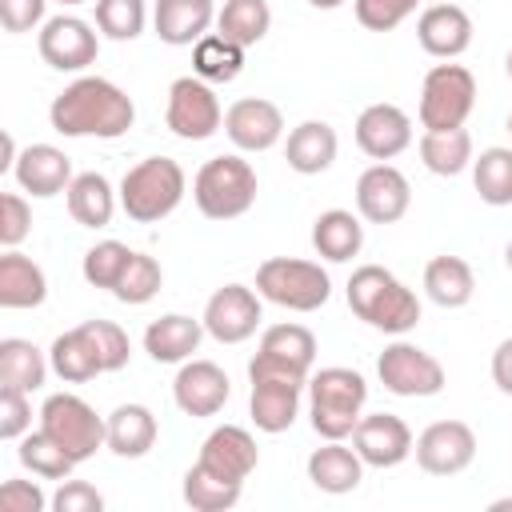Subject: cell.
I'll use <instances>...</instances> for the list:
<instances>
[{
	"instance_id": "cell-1",
	"label": "cell",
	"mask_w": 512,
	"mask_h": 512,
	"mask_svg": "<svg viewBox=\"0 0 512 512\" xmlns=\"http://www.w3.org/2000/svg\"><path fill=\"white\" fill-rule=\"evenodd\" d=\"M48 120L60 136H96L116 140L132 128L136 104L124 88H116L104 76H80L72 80L48 108Z\"/></svg>"
},
{
	"instance_id": "cell-2",
	"label": "cell",
	"mask_w": 512,
	"mask_h": 512,
	"mask_svg": "<svg viewBox=\"0 0 512 512\" xmlns=\"http://www.w3.org/2000/svg\"><path fill=\"white\" fill-rule=\"evenodd\" d=\"M348 308L376 332L388 336H404L420 324V300L416 292L396 280L388 268L380 264H360L348 276Z\"/></svg>"
},
{
	"instance_id": "cell-3",
	"label": "cell",
	"mask_w": 512,
	"mask_h": 512,
	"mask_svg": "<svg viewBox=\"0 0 512 512\" xmlns=\"http://www.w3.org/2000/svg\"><path fill=\"white\" fill-rule=\"evenodd\" d=\"M364 400H368V380L356 368H340V364L320 368L308 380L312 432L324 440H348L364 416Z\"/></svg>"
},
{
	"instance_id": "cell-4",
	"label": "cell",
	"mask_w": 512,
	"mask_h": 512,
	"mask_svg": "<svg viewBox=\"0 0 512 512\" xmlns=\"http://www.w3.org/2000/svg\"><path fill=\"white\" fill-rule=\"evenodd\" d=\"M248 380H252V396H248L252 424L268 436L288 432L300 412V392L308 388V372L256 352L248 364Z\"/></svg>"
},
{
	"instance_id": "cell-5",
	"label": "cell",
	"mask_w": 512,
	"mask_h": 512,
	"mask_svg": "<svg viewBox=\"0 0 512 512\" xmlns=\"http://www.w3.org/2000/svg\"><path fill=\"white\" fill-rule=\"evenodd\" d=\"M184 188H188V176L172 156H148V160H140L124 172L120 208L136 224H156V220H164L180 208Z\"/></svg>"
},
{
	"instance_id": "cell-6",
	"label": "cell",
	"mask_w": 512,
	"mask_h": 512,
	"mask_svg": "<svg viewBox=\"0 0 512 512\" xmlns=\"http://www.w3.org/2000/svg\"><path fill=\"white\" fill-rule=\"evenodd\" d=\"M192 200L208 220H236L256 204V172L244 156H212L192 180Z\"/></svg>"
},
{
	"instance_id": "cell-7",
	"label": "cell",
	"mask_w": 512,
	"mask_h": 512,
	"mask_svg": "<svg viewBox=\"0 0 512 512\" xmlns=\"http://www.w3.org/2000/svg\"><path fill=\"white\" fill-rule=\"evenodd\" d=\"M256 292L288 312H316L332 296V280L316 260L296 256H268L256 268Z\"/></svg>"
},
{
	"instance_id": "cell-8",
	"label": "cell",
	"mask_w": 512,
	"mask_h": 512,
	"mask_svg": "<svg viewBox=\"0 0 512 512\" xmlns=\"http://www.w3.org/2000/svg\"><path fill=\"white\" fill-rule=\"evenodd\" d=\"M40 428L76 460H92L96 448H108V420L96 416V408L88 400H80L76 392H56L44 400L40 408Z\"/></svg>"
},
{
	"instance_id": "cell-9",
	"label": "cell",
	"mask_w": 512,
	"mask_h": 512,
	"mask_svg": "<svg viewBox=\"0 0 512 512\" xmlns=\"http://www.w3.org/2000/svg\"><path fill=\"white\" fill-rule=\"evenodd\" d=\"M476 108V76L464 64H432L420 88V124L424 132L436 128H464Z\"/></svg>"
},
{
	"instance_id": "cell-10",
	"label": "cell",
	"mask_w": 512,
	"mask_h": 512,
	"mask_svg": "<svg viewBox=\"0 0 512 512\" xmlns=\"http://www.w3.org/2000/svg\"><path fill=\"white\" fill-rule=\"evenodd\" d=\"M376 376H380V384H384L392 396H408V400L436 396V392H444V384H448L444 364H440L432 352H424V348H416V344H408V340H396V344H388V348L380 352Z\"/></svg>"
},
{
	"instance_id": "cell-11",
	"label": "cell",
	"mask_w": 512,
	"mask_h": 512,
	"mask_svg": "<svg viewBox=\"0 0 512 512\" xmlns=\"http://www.w3.org/2000/svg\"><path fill=\"white\" fill-rule=\"evenodd\" d=\"M164 120H168V128H172L180 140H208V136L224 124V112H220V100H216V92H212L208 80H200V76H180V80H172V88H168Z\"/></svg>"
},
{
	"instance_id": "cell-12",
	"label": "cell",
	"mask_w": 512,
	"mask_h": 512,
	"mask_svg": "<svg viewBox=\"0 0 512 512\" xmlns=\"http://www.w3.org/2000/svg\"><path fill=\"white\" fill-rule=\"evenodd\" d=\"M260 320V292H252L248 284H224L204 304V332L220 344H244L260 328Z\"/></svg>"
},
{
	"instance_id": "cell-13",
	"label": "cell",
	"mask_w": 512,
	"mask_h": 512,
	"mask_svg": "<svg viewBox=\"0 0 512 512\" xmlns=\"http://www.w3.org/2000/svg\"><path fill=\"white\" fill-rule=\"evenodd\" d=\"M408 204H412V184L396 164L376 160L372 168L360 172V180H356V212L368 224H396V220H404Z\"/></svg>"
},
{
	"instance_id": "cell-14",
	"label": "cell",
	"mask_w": 512,
	"mask_h": 512,
	"mask_svg": "<svg viewBox=\"0 0 512 512\" xmlns=\"http://www.w3.org/2000/svg\"><path fill=\"white\" fill-rule=\"evenodd\" d=\"M412 452L428 476H456L476 460V432L464 420H436L416 436Z\"/></svg>"
},
{
	"instance_id": "cell-15",
	"label": "cell",
	"mask_w": 512,
	"mask_h": 512,
	"mask_svg": "<svg viewBox=\"0 0 512 512\" xmlns=\"http://www.w3.org/2000/svg\"><path fill=\"white\" fill-rule=\"evenodd\" d=\"M40 60L56 72H84L88 64H96L100 40L92 32V24H84L80 16H52L40 28Z\"/></svg>"
},
{
	"instance_id": "cell-16",
	"label": "cell",
	"mask_w": 512,
	"mask_h": 512,
	"mask_svg": "<svg viewBox=\"0 0 512 512\" xmlns=\"http://www.w3.org/2000/svg\"><path fill=\"white\" fill-rule=\"evenodd\" d=\"M412 444H416L412 440V428L400 416H392V412H368L352 428V448L372 468H396V464H404L412 456Z\"/></svg>"
},
{
	"instance_id": "cell-17",
	"label": "cell",
	"mask_w": 512,
	"mask_h": 512,
	"mask_svg": "<svg viewBox=\"0 0 512 512\" xmlns=\"http://www.w3.org/2000/svg\"><path fill=\"white\" fill-rule=\"evenodd\" d=\"M232 396L228 372L212 360H184V368L172 380V400L184 416H216Z\"/></svg>"
},
{
	"instance_id": "cell-18",
	"label": "cell",
	"mask_w": 512,
	"mask_h": 512,
	"mask_svg": "<svg viewBox=\"0 0 512 512\" xmlns=\"http://www.w3.org/2000/svg\"><path fill=\"white\" fill-rule=\"evenodd\" d=\"M196 464L208 468V472L220 476V480L244 484V480L252 476V468L260 464V452H256V440H252L248 428H240V424H220V428H212V432L204 436Z\"/></svg>"
},
{
	"instance_id": "cell-19",
	"label": "cell",
	"mask_w": 512,
	"mask_h": 512,
	"mask_svg": "<svg viewBox=\"0 0 512 512\" xmlns=\"http://www.w3.org/2000/svg\"><path fill=\"white\" fill-rule=\"evenodd\" d=\"M224 132L240 152H268L284 136V116L264 96H244L224 112Z\"/></svg>"
},
{
	"instance_id": "cell-20",
	"label": "cell",
	"mask_w": 512,
	"mask_h": 512,
	"mask_svg": "<svg viewBox=\"0 0 512 512\" xmlns=\"http://www.w3.org/2000/svg\"><path fill=\"white\" fill-rule=\"evenodd\" d=\"M416 40L428 56L436 60H456L460 52H468L472 44V16L452 4V0H440V4H428L416 20Z\"/></svg>"
},
{
	"instance_id": "cell-21",
	"label": "cell",
	"mask_w": 512,
	"mask_h": 512,
	"mask_svg": "<svg viewBox=\"0 0 512 512\" xmlns=\"http://www.w3.org/2000/svg\"><path fill=\"white\" fill-rule=\"evenodd\" d=\"M412 144V120L396 104H368L356 116V148L372 160H392Z\"/></svg>"
},
{
	"instance_id": "cell-22",
	"label": "cell",
	"mask_w": 512,
	"mask_h": 512,
	"mask_svg": "<svg viewBox=\"0 0 512 512\" xmlns=\"http://www.w3.org/2000/svg\"><path fill=\"white\" fill-rule=\"evenodd\" d=\"M12 176L24 192H32L36 200H48V196H60L68 192V184L76 180L72 176V160L56 148V144H28L16 164H12Z\"/></svg>"
},
{
	"instance_id": "cell-23",
	"label": "cell",
	"mask_w": 512,
	"mask_h": 512,
	"mask_svg": "<svg viewBox=\"0 0 512 512\" xmlns=\"http://www.w3.org/2000/svg\"><path fill=\"white\" fill-rule=\"evenodd\" d=\"M336 148H340V140H336V128H332L328 120H304V124H296V128L288 132L284 160H288V168L300 172V176H320V172L332 168Z\"/></svg>"
},
{
	"instance_id": "cell-24",
	"label": "cell",
	"mask_w": 512,
	"mask_h": 512,
	"mask_svg": "<svg viewBox=\"0 0 512 512\" xmlns=\"http://www.w3.org/2000/svg\"><path fill=\"white\" fill-rule=\"evenodd\" d=\"M200 340H204V320H192V316H180V312H168V316H160V320H152L144 328V352L156 364H184V360H192Z\"/></svg>"
},
{
	"instance_id": "cell-25",
	"label": "cell",
	"mask_w": 512,
	"mask_h": 512,
	"mask_svg": "<svg viewBox=\"0 0 512 512\" xmlns=\"http://www.w3.org/2000/svg\"><path fill=\"white\" fill-rule=\"evenodd\" d=\"M212 20H216L212 0H156V12H152L156 36L172 48H184L208 36Z\"/></svg>"
},
{
	"instance_id": "cell-26",
	"label": "cell",
	"mask_w": 512,
	"mask_h": 512,
	"mask_svg": "<svg viewBox=\"0 0 512 512\" xmlns=\"http://www.w3.org/2000/svg\"><path fill=\"white\" fill-rule=\"evenodd\" d=\"M308 480L328 496L356 492L364 480V460L356 448H344V440H328L308 456Z\"/></svg>"
},
{
	"instance_id": "cell-27",
	"label": "cell",
	"mask_w": 512,
	"mask_h": 512,
	"mask_svg": "<svg viewBox=\"0 0 512 512\" xmlns=\"http://www.w3.org/2000/svg\"><path fill=\"white\" fill-rule=\"evenodd\" d=\"M48 296L44 268L16 248L0 256V308H40Z\"/></svg>"
},
{
	"instance_id": "cell-28",
	"label": "cell",
	"mask_w": 512,
	"mask_h": 512,
	"mask_svg": "<svg viewBox=\"0 0 512 512\" xmlns=\"http://www.w3.org/2000/svg\"><path fill=\"white\" fill-rule=\"evenodd\" d=\"M312 248H316V256H324L332 264L352 260L364 248V224H360V216H352L348 208L320 212L316 224H312Z\"/></svg>"
},
{
	"instance_id": "cell-29",
	"label": "cell",
	"mask_w": 512,
	"mask_h": 512,
	"mask_svg": "<svg viewBox=\"0 0 512 512\" xmlns=\"http://www.w3.org/2000/svg\"><path fill=\"white\" fill-rule=\"evenodd\" d=\"M156 444V416L144 404H120L108 416V448L120 460H140Z\"/></svg>"
},
{
	"instance_id": "cell-30",
	"label": "cell",
	"mask_w": 512,
	"mask_h": 512,
	"mask_svg": "<svg viewBox=\"0 0 512 512\" xmlns=\"http://www.w3.org/2000/svg\"><path fill=\"white\" fill-rule=\"evenodd\" d=\"M68 212L80 228H108L112 224V212H116V192L108 184V176L100 172H80L72 184H68Z\"/></svg>"
},
{
	"instance_id": "cell-31",
	"label": "cell",
	"mask_w": 512,
	"mask_h": 512,
	"mask_svg": "<svg viewBox=\"0 0 512 512\" xmlns=\"http://www.w3.org/2000/svg\"><path fill=\"white\" fill-rule=\"evenodd\" d=\"M424 292L440 308H464L476 292L472 264L460 260V256H432L428 268H424Z\"/></svg>"
},
{
	"instance_id": "cell-32",
	"label": "cell",
	"mask_w": 512,
	"mask_h": 512,
	"mask_svg": "<svg viewBox=\"0 0 512 512\" xmlns=\"http://www.w3.org/2000/svg\"><path fill=\"white\" fill-rule=\"evenodd\" d=\"M244 52L240 44H232L228 36L220 32H208L192 44V72L208 84H232L240 72H244Z\"/></svg>"
},
{
	"instance_id": "cell-33",
	"label": "cell",
	"mask_w": 512,
	"mask_h": 512,
	"mask_svg": "<svg viewBox=\"0 0 512 512\" xmlns=\"http://www.w3.org/2000/svg\"><path fill=\"white\" fill-rule=\"evenodd\" d=\"M420 160L432 176H460L472 164V136L468 128H436L420 136Z\"/></svg>"
},
{
	"instance_id": "cell-34",
	"label": "cell",
	"mask_w": 512,
	"mask_h": 512,
	"mask_svg": "<svg viewBox=\"0 0 512 512\" xmlns=\"http://www.w3.org/2000/svg\"><path fill=\"white\" fill-rule=\"evenodd\" d=\"M48 368L52 364L44 360V352L32 340H20V336L0 340V384L20 388V392H36V388H44Z\"/></svg>"
},
{
	"instance_id": "cell-35",
	"label": "cell",
	"mask_w": 512,
	"mask_h": 512,
	"mask_svg": "<svg viewBox=\"0 0 512 512\" xmlns=\"http://www.w3.org/2000/svg\"><path fill=\"white\" fill-rule=\"evenodd\" d=\"M268 28H272L268 0H224V8L216 12V32L240 48L260 44L268 36Z\"/></svg>"
},
{
	"instance_id": "cell-36",
	"label": "cell",
	"mask_w": 512,
	"mask_h": 512,
	"mask_svg": "<svg viewBox=\"0 0 512 512\" xmlns=\"http://www.w3.org/2000/svg\"><path fill=\"white\" fill-rule=\"evenodd\" d=\"M48 364H52V372H56L60 380H68V384H88V380H96V376L104 372L100 360H96V352H92V344H88V336H84L80 328L60 332V336L52 340Z\"/></svg>"
},
{
	"instance_id": "cell-37",
	"label": "cell",
	"mask_w": 512,
	"mask_h": 512,
	"mask_svg": "<svg viewBox=\"0 0 512 512\" xmlns=\"http://www.w3.org/2000/svg\"><path fill=\"white\" fill-rule=\"evenodd\" d=\"M472 184L484 204H512V148H484L480 156H472Z\"/></svg>"
},
{
	"instance_id": "cell-38",
	"label": "cell",
	"mask_w": 512,
	"mask_h": 512,
	"mask_svg": "<svg viewBox=\"0 0 512 512\" xmlns=\"http://www.w3.org/2000/svg\"><path fill=\"white\" fill-rule=\"evenodd\" d=\"M16 456H20V464H24L32 476H44V480H68L72 468H76V460H72V456H68L44 428L24 432Z\"/></svg>"
},
{
	"instance_id": "cell-39",
	"label": "cell",
	"mask_w": 512,
	"mask_h": 512,
	"mask_svg": "<svg viewBox=\"0 0 512 512\" xmlns=\"http://www.w3.org/2000/svg\"><path fill=\"white\" fill-rule=\"evenodd\" d=\"M240 492H244V484L220 480V476H212L200 464H192L184 472V504L196 508V512H228L240 500Z\"/></svg>"
},
{
	"instance_id": "cell-40",
	"label": "cell",
	"mask_w": 512,
	"mask_h": 512,
	"mask_svg": "<svg viewBox=\"0 0 512 512\" xmlns=\"http://www.w3.org/2000/svg\"><path fill=\"white\" fill-rule=\"evenodd\" d=\"M260 352L272 356V360H284V364H292V368L312 372L316 336H312L304 324H272V328H264V336H260Z\"/></svg>"
},
{
	"instance_id": "cell-41",
	"label": "cell",
	"mask_w": 512,
	"mask_h": 512,
	"mask_svg": "<svg viewBox=\"0 0 512 512\" xmlns=\"http://www.w3.org/2000/svg\"><path fill=\"white\" fill-rule=\"evenodd\" d=\"M128 260H132V248H128V244H120V240H100V244H92V248L84 252V280H88L92 288H108V292H112V288L120 284Z\"/></svg>"
},
{
	"instance_id": "cell-42",
	"label": "cell",
	"mask_w": 512,
	"mask_h": 512,
	"mask_svg": "<svg viewBox=\"0 0 512 512\" xmlns=\"http://www.w3.org/2000/svg\"><path fill=\"white\" fill-rule=\"evenodd\" d=\"M160 284H164L160 264H156L152 256H144V252H132V260H128V268H124L120 284L112 288V296H116L120 304H148V300L160 292Z\"/></svg>"
},
{
	"instance_id": "cell-43",
	"label": "cell",
	"mask_w": 512,
	"mask_h": 512,
	"mask_svg": "<svg viewBox=\"0 0 512 512\" xmlns=\"http://www.w3.org/2000/svg\"><path fill=\"white\" fill-rule=\"evenodd\" d=\"M144 0H96V28L108 40H136L144 32Z\"/></svg>"
},
{
	"instance_id": "cell-44",
	"label": "cell",
	"mask_w": 512,
	"mask_h": 512,
	"mask_svg": "<svg viewBox=\"0 0 512 512\" xmlns=\"http://www.w3.org/2000/svg\"><path fill=\"white\" fill-rule=\"evenodd\" d=\"M80 332L88 336V344H92V352H96L104 372H120L128 364L132 344H128V332L120 324H112V320H84Z\"/></svg>"
},
{
	"instance_id": "cell-45",
	"label": "cell",
	"mask_w": 512,
	"mask_h": 512,
	"mask_svg": "<svg viewBox=\"0 0 512 512\" xmlns=\"http://www.w3.org/2000/svg\"><path fill=\"white\" fill-rule=\"evenodd\" d=\"M420 0H356V20L368 28V32H392L396 24H404L412 12H416Z\"/></svg>"
},
{
	"instance_id": "cell-46",
	"label": "cell",
	"mask_w": 512,
	"mask_h": 512,
	"mask_svg": "<svg viewBox=\"0 0 512 512\" xmlns=\"http://www.w3.org/2000/svg\"><path fill=\"white\" fill-rule=\"evenodd\" d=\"M24 432H32V404H28V392L0 384V440H20Z\"/></svg>"
},
{
	"instance_id": "cell-47",
	"label": "cell",
	"mask_w": 512,
	"mask_h": 512,
	"mask_svg": "<svg viewBox=\"0 0 512 512\" xmlns=\"http://www.w3.org/2000/svg\"><path fill=\"white\" fill-rule=\"evenodd\" d=\"M32 232V208L20 192H4L0 196V244L16 248L24 236Z\"/></svg>"
},
{
	"instance_id": "cell-48",
	"label": "cell",
	"mask_w": 512,
	"mask_h": 512,
	"mask_svg": "<svg viewBox=\"0 0 512 512\" xmlns=\"http://www.w3.org/2000/svg\"><path fill=\"white\" fill-rule=\"evenodd\" d=\"M52 508L56 512H100L104 496L84 480H60V492L52 496Z\"/></svg>"
},
{
	"instance_id": "cell-49",
	"label": "cell",
	"mask_w": 512,
	"mask_h": 512,
	"mask_svg": "<svg viewBox=\"0 0 512 512\" xmlns=\"http://www.w3.org/2000/svg\"><path fill=\"white\" fill-rule=\"evenodd\" d=\"M48 496L32 480H4L0 484V508L4 512H44Z\"/></svg>"
},
{
	"instance_id": "cell-50",
	"label": "cell",
	"mask_w": 512,
	"mask_h": 512,
	"mask_svg": "<svg viewBox=\"0 0 512 512\" xmlns=\"http://www.w3.org/2000/svg\"><path fill=\"white\" fill-rule=\"evenodd\" d=\"M44 8L48 0H0V24L4 32H32L44 24Z\"/></svg>"
},
{
	"instance_id": "cell-51",
	"label": "cell",
	"mask_w": 512,
	"mask_h": 512,
	"mask_svg": "<svg viewBox=\"0 0 512 512\" xmlns=\"http://www.w3.org/2000/svg\"><path fill=\"white\" fill-rule=\"evenodd\" d=\"M492 384H496L504 396H512V336L500 340L496 352H492Z\"/></svg>"
},
{
	"instance_id": "cell-52",
	"label": "cell",
	"mask_w": 512,
	"mask_h": 512,
	"mask_svg": "<svg viewBox=\"0 0 512 512\" xmlns=\"http://www.w3.org/2000/svg\"><path fill=\"white\" fill-rule=\"evenodd\" d=\"M308 4H312V8H324V12H332V8H340L344 0H308Z\"/></svg>"
},
{
	"instance_id": "cell-53",
	"label": "cell",
	"mask_w": 512,
	"mask_h": 512,
	"mask_svg": "<svg viewBox=\"0 0 512 512\" xmlns=\"http://www.w3.org/2000/svg\"><path fill=\"white\" fill-rule=\"evenodd\" d=\"M504 68H508V80H512V48H508V60H504Z\"/></svg>"
},
{
	"instance_id": "cell-54",
	"label": "cell",
	"mask_w": 512,
	"mask_h": 512,
	"mask_svg": "<svg viewBox=\"0 0 512 512\" xmlns=\"http://www.w3.org/2000/svg\"><path fill=\"white\" fill-rule=\"evenodd\" d=\"M504 260H508V268H512V244H508V252H504Z\"/></svg>"
},
{
	"instance_id": "cell-55",
	"label": "cell",
	"mask_w": 512,
	"mask_h": 512,
	"mask_svg": "<svg viewBox=\"0 0 512 512\" xmlns=\"http://www.w3.org/2000/svg\"><path fill=\"white\" fill-rule=\"evenodd\" d=\"M56 4H84V0H56Z\"/></svg>"
},
{
	"instance_id": "cell-56",
	"label": "cell",
	"mask_w": 512,
	"mask_h": 512,
	"mask_svg": "<svg viewBox=\"0 0 512 512\" xmlns=\"http://www.w3.org/2000/svg\"><path fill=\"white\" fill-rule=\"evenodd\" d=\"M508 132H512V112H508Z\"/></svg>"
},
{
	"instance_id": "cell-57",
	"label": "cell",
	"mask_w": 512,
	"mask_h": 512,
	"mask_svg": "<svg viewBox=\"0 0 512 512\" xmlns=\"http://www.w3.org/2000/svg\"><path fill=\"white\" fill-rule=\"evenodd\" d=\"M432 4H440V0H432Z\"/></svg>"
}]
</instances>
